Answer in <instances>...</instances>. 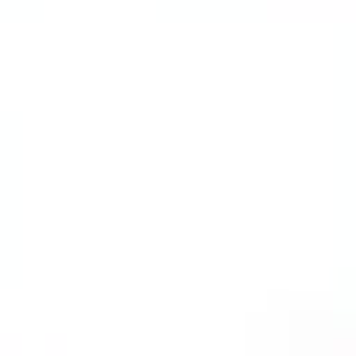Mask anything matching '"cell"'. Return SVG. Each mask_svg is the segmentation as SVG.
Wrapping results in <instances>:
<instances>
[]
</instances>
